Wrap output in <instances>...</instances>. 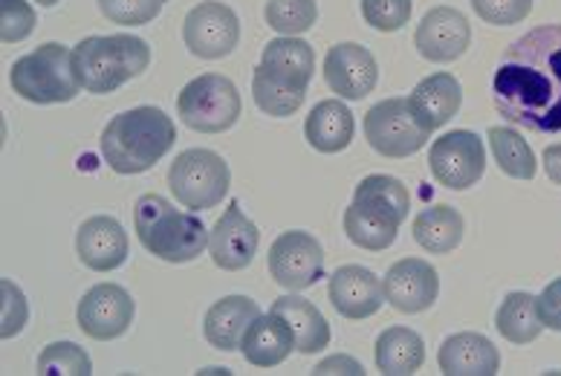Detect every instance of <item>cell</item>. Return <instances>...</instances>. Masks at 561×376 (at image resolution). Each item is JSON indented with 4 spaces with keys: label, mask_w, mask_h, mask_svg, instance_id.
Returning <instances> with one entry per match:
<instances>
[{
    "label": "cell",
    "mask_w": 561,
    "mask_h": 376,
    "mask_svg": "<svg viewBox=\"0 0 561 376\" xmlns=\"http://www.w3.org/2000/svg\"><path fill=\"white\" fill-rule=\"evenodd\" d=\"M492 104L533 134H561V24L529 30L506 47L492 76Z\"/></svg>",
    "instance_id": "obj_1"
},
{
    "label": "cell",
    "mask_w": 561,
    "mask_h": 376,
    "mask_svg": "<svg viewBox=\"0 0 561 376\" xmlns=\"http://www.w3.org/2000/svg\"><path fill=\"white\" fill-rule=\"evenodd\" d=\"M176 128L171 116L153 104L134 107L107 122L102 157L116 174H142L174 148Z\"/></svg>",
    "instance_id": "obj_2"
},
{
    "label": "cell",
    "mask_w": 561,
    "mask_h": 376,
    "mask_svg": "<svg viewBox=\"0 0 561 376\" xmlns=\"http://www.w3.org/2000/svg\"><path fill=\"white\" fill-rule=\"evenodd\" d=\"M151 65V49L137 35H90L72 49V70L88 93L105 96Z\"/></svg>",
    "instance_id": "obj_3"
},
{
    "label": "cell",
    "mask_w": 561,
    "mask_h": 376,
    "mask_svg": "<svg viewBox=\"0 0 561 376\" xmlns=\"http://www.w3.org/2000/svg\"><path fill=\"white\" fill-rule=\"evenodd\" d=\"M134 226L142 247L160 261L188 264L209 249V232L192 212H180L160 194H145L134 206Z\"/></svg>",
    "instance_id": "obj_4"
},
{
    "label": "cell",
    "mask_w": 561,
    "mask_h": 376,
    "mask_svg": "<svg viewBox=\"0 0 561 376\" xmlns=\"http://www.w3.org/2000/svg\"><path fill=\"white\" fill-rule=\"evenodd\" d=\"M9 84L18 96L33 104H65L79 93L72 70V49L58 41L41 44L30 56H21L9 70Z\"/></svg>",
    "instance_id": "obj_5"
},
{
    "label": "cell",
    "mask_w": 561,
    "mask_h": 376,
    "mask_svg": "<svg viewBox=\"0 0 561 376\" xmlns=\"http://www.w3.org/2000/svg\"><path fill=\"white\" fill-rule=\"evenodd\" d=\"M241 93L232 79L220 72L197 76L180 90L176 113L197 134H224L241 119Z\"/></svg>",
    "instance_id": "obj_6"
},
{
    "label": "cell",
    "mask_w": 561,
    "mask_h": 376,
    "mask_svg": "<svg viewBox=\"0 0 561 376\" xmlns=\"http://www.w3.org/2000/svg\"><path fill=\"white\" fill-rule=\"evenodd\" d=\"M229 166L209 148H188L171 162L169 185L180 206L188 212L215 208L229 194Z\"/></svg>",
    "instance_id": "obj_7"
},
{
    "label": "cell",
    "mask_w": 561,
    "mask_h": 376,
    "mask_svg": "<svg viewBox=\"0 0 561 376\" xmlns=\"http://www.w3.org/2000/svg\"><path fill=\"white\" fill-rule=\"evenodd\" d=\"M365 137L370 148L388 160H405L428 143L432 130L420 125L409 99H386L365 113Z\"/></svg>",
    "instance_id": "obj_8"
},
{
    "label": "cell",
    "mask_w": 561,
    "mask_h": 376,
    "mask_svg": "<svg viewBox=\"0 0 561 376\" xmlns=\"http://www.w3.org/2000/svg\"><path fill=\"white\" fill-rule=\"evenodd\" d=\"M428 166L437 183L451 192H466L486 171L483 139L474 130H449L446 137L434 139L428 148Z\"/></svg>",
    "instance_id": "obj_9"
},
{
    "label": "cell",
    "mask_w": 561,
    "mask_h": 376,
    "mask_svg": "<svg viewBox=\"0 0 561 376\" xmlns=\"http://www.w3.org/2000/svg\"><path fill=\"white\" fill-rule=\"evenodd\" d=\"M185 47L197 58H226L241 41V21L232 7L220 0H203L185 15Z\"/></svg>",
    "instance_id": "obj_10"
},
{
    "label": "cell",
    "mask_w": 561,
    "mask_h": 376,
    "mask_svg": "<svg viewBox=\"0 0 561 376\" xmlns=\"http://www.w3.org/2000/svg\"><path fill=\"white\" fill-rule=\"evenodd\" d=\"M270 275L284 289L301 293L324 278V249L307 232H284L270 247Z\"/></svg>",
    "instance_id": "obj_11"
},
{
    "label": "cell",
    "mask_w": 561,
    "mask_h": 376,
    "mask_svg": "<svg viewBox=\"0 0 561 376\" xmlns=\"http://www.w3.org/2000/svg\"><path fill=\"white\" fill-rule=\"evenodd\" d=\"M134 298L119 284H96L79 301V328L96 342H113L128 333L134 321Z\"/></svg>",
    "instance_id": "obj_12"
},
{
    "label": "cell",
    "mask_w": 561,
    "mask_h": 376,
    "mask_svg": "<svg viewBox=\"0 0 561 376\" xmlns=\"http://www.w3.org/2000/svg\"><path fill=\"white\" fill-rule=\"evenodd\" d=\"M414 44H417V53L425 61H434V65L457 61L472 44L469 18L455 7H434L420 21Z\"/></svg>",
    "instance_id": "obj_13"
},
{
    "label": "cell",
    "mask_w": 561,
    "mask_h": 376,
    "mask_svg": "<svg viewBox=\"0 0 561 376\" xmlns=\"http://www.w3.org/2000/svg\"><path fill=\"white\" fill-rule=\"evenodd\" d=\"M386 301L397 312H423L440 296V275L423 258H402L382 278Z\"/></svg>",
    "instance_id": "obj_14"
},
{
    "label": "cell",
    "mask_w": 561,
    "mask_h": 376,
    "mask_svg": "<svg viewBox=\"0 0 561 376\" xmlns=\"http://www.w3.org/2000/svg\"><path fill=\"white\" fill-rule=\"evenodd\" d=\"M324 81H328L330 93H336L339 99L359 102L377 88V58L362 44H351V41L336 44L328 49V58H324Z\"/></svg>",
    "instance_id": "obj_15"
},
{
    "label": "cell",
    "mask_w": 561,
    "mask_h": 376,
    "mask_svg": "<svg viewBox=\"0 0 561 376\" xmlns=\"http://www.w3.org/2000/svg\"><path fill=\"white\" fill-rule=\"evenodd\" d=\"M257 243H261V232L257 226L243 215V208L238 203L226 208L215 229L209 232V252L215 266L226 270V273H238L252 264V258L257 255Z\"/></svg>",
    "instance_id": "obj_16"
},
{
    "label": "cell",
    "mask_w": 561,
    "mask_h": 376,
    "mask_svg": "<svg viewBox=\"0 0 561 376\" xmlns=\"http://www.w3.org/2000/svg\"><path fill=\"white\" fill-rule=\"evenodd\" d=\"M330 305L336 307L345 319L362 321L377 316L386 305V293H382V281L365 270V266L347 264L339 266L336 273L330 275L328 284Z\"/></svg>",
    "instance_id": "obj_17"
},
{
    "label": "cell",
    "mask_w": 561,
    "mask_h": 376,
    "mask_svg": "<svg viewBox=\"0 0 561 376\" xmlns=\"http://www.w3.org/2000/svg\"><path fill=\"white\" fill-rule=\"evenodd\" d=\"M76 252L81 264L96 273H113L128 261V235L116 217H88L76 235Z\"/></svg>",
    "instance_id": "obj_18"
},
{
    "label": "cell",
    "mask_w": 561,
    "mask_h": 376,
    "mask_svg": "<svg viewBox=\"0 0 561 376\" xmlns=\"http://www.w3.org/2000/svg\"><path fill=\"white\" fill-rule=\"evenodd\" d=\"M437 365L443 376H495L501 353L481 333H455L440 344Z\"/></svg>",
    "instance_id": "obj_19"
},
{
    "label": "cell",
    "mask_w": 561,
    "mask_h": 376,
    "mask_svg": "<svg viewBox=\"0 0 561 376\" xmlns=\"http://www.w3.org/2000/svg\"><path fill=\"white\" fill-rule=\"evenodd\" d=\"M261 316V307L249 296H226L209 307L206 321H203V333L206 342L217 351H238L243 344L247 330L252 328V321Z\"/></svg>",
    "instance_id": "obj_20"
},
{
    "label": "cell",
    "mask_w": 561,
    "mask_h": 376,
    "mask_svg": "<svg viewBox=\"0 0 561 376\" xmlns=\"http://www.w3.org/2000/svg\"><path fill=\"white\" fill-rule=\"evenodd\" d=\"M409 102L417 113L420 125L434 134L446 122L455 119L460 104H463V90H460V81L451 72H434V76L423 79L417 88L411 90Z\"/></svg>",
    "instance_id": "obj_21"
},
{
    "label": "cell",
    "mask_w": 561,
    "mask_h": 376,
    "mask_svg": "<svg viewBox=\"0 0 561 376\" xmlns=\"http://www.w3.org/2000/svg\"><path fill=\"white\" fill-rule=\"evenodd\" d=\"M241 351L249 365H255V368H278L287 362L289 353L296 351V337L287 321L278 319L275 312H266L252 321V328L243 337Z\"/></svg>",
    "instance_id": "obj_22"
},
{
    "label": "cell",
    "mask_w": 561,
    "mask_h": 376,
    "mask_svg": "<svg viewBox=\"0 0 561 376\" xmlns=\"http://www.w3.org/2000/svg\"><path fill=\"white\" fill-rule=\"evenodd\" d=\"M353 130H356L353 113L339 99H324L307 113L305 137L321 153L345 151L347 145L353 143Z\"/></svg>",
    "instance_id": "obj_23"
},
{
    "label": "cell",
    "mask_w": 561,
    "mask_h": 376,
    "mask_svg": "<svg viewBox=\"0 0 561 376\" xmlns=\"http://www.w3.org/2000/svg\"><path fill=\"white\" fill-rule=\"evenodd\" d=\"M270 312H275L278 319H284L296 337V351L298 353H319L330 344V324L321 316L316 305H310L301 296H280L275 298Z\"/></svg>",
    "instance_id": "obj_24"
},
{
    "label": "cell",
    "mask_w": 561,
    "mask_h": 376,
    "mask_svg": "<svg viewBox=\"0 0 561 376\" xmlns=\"http://www.w3.org/2000/svg\"><path fill=\"white\" fill-rule=\"evenodd\" d=\"M353 203L362 208H368L370 215L382 217L388 224L400 226L409 217L411 194L409 189L391 174H370L365 176L356 192H353Z\"/></svg>",
    "instance_id": "obj_25"
},
{
    "label": "cell",
    "mask_w": 561,
    "mask_h": 376,
    "mask_svg": "<svg viewBox=\"0 0 561 376\" xmlns=\"http://www.w3.org/2000/svg\"><path fill=\"white\" fill-rule=\"evenodd\" d=\"M374 360H377L379 374L386 376L417 374L425 362L423 337L411 328H388L386 333H379Z\"/></svg>",
    "instance_id": "obj_26"
},
{
    "label": "cell",
    "mask_w": 561,
    "mask_h": 376,
    "mask_svg": "<svg viewBox=\"0 0 561 376\" xmlns=\"http://www.w3.org/2000/svg\"><path fill=\"white\" fill-rule=\"evenodd\" d=\"M261 67L273 72V76H278V79L289 81V84L307 88L310 79H313L316 53L307 41L289 38V35H278V38L270 41V44L264 47Z\"/></svg>",
    "instance_id": "obj_27"
},
{
    "label": "cell",
    "mask_w": 561,
    "mask_h": 376,
    "mask_svg": "<svg viewBox=\"0 0 561 376\" xmlns=\"http://www.w3.org/2000/svg\"><path fill=\"white\" fill-rule=\"evenodd\" d=\"M414 240L432 255H446L463 240V215L451 206H432L414 220Z\"/></svg>",
    "instance_id": "obj_28"
},
{
    "label": "cell",
    "mask_w": 561,
    "mask_h": 376,
    "mask_svg": "<svg viewBox=\"0 0 561 376\" xmlns=\"http://www.w3.org/2000/svg\"><path fill=\"white\" fill-rule=\"evenodd\" d=\"M497 333L513 344H529L536 342L538 333L545 330L541 319L536 312V296L529 293H510L504 298V305L495 312Z\"/></svg>",
    "instance_id": "obj_29"
},
{
    "label": "cell",
    "mask_w": 561,
    "mask_h": 376,
    "mask_svg": "<svg viewBox=\"0 0 561 376\" xmlns=\"http://www.w3.org/2000/svg\"><path fill=\"white\" fill-rule=\"evenodd\" d=\"M252 96H255V104L266 116L287 119V116H293L305 104L307 88L289 84V81L278 79V76H273V72L257 65L255 76H252Z\"/></svg>",
    "instance_id": "obj_30"
},
{
    "label": "cell",
    "mask_w": 561,
    "mask_h": 376,
    "mask_svg": "<svg viewBox=\"0 0 561 376\" xmlns=\"http://www.w3.org/2000/svg\"><path fill=\"white\" fill-rule=\"evenodd\" d=\"M492 157H495L497 169L515 180H533L538 169V160L527 139L515 134L513 128H490Z\"/></svg>",
    "instance_id": "obj_31"
},
{
    "label": "cell",
    "mask_w": 561,
    "mask_h": 376,
    "mask_svg": "<svg viewBox=\"0 0 561 376\" xmlns=\"http://www.w3.org/2000/svg\"><path fill=\"white\" fill-rule=\"evenodd\" d=\"M397 229L400 226L388 224V220H382V217L370 215L368 208L356 206V203H351L345 212V235L351 243H356V247L368 249V252H382V249H388L397 240Z\"/></svg>",
    "instance_id": "obj_32"
},
{
    "label": "cell",
    "mask_w": 561,
    "mask_h": 376,
    "mask_svg": "<svg viewBox=\"0 0 561 376\" xmlns=\"http://www.w3.org/2000/svg\"><path fill=\"white\" fill-rule=\"evenodd\" d=\"M264 18L278 35L296 38L316 24L319 7H316V0H270Z\"/></svg>",
    "instance_id": "obj_33"
},
{
    "label": "cell",
    "mask_w": 561,
    "mask_h": 376,
    "mask_svg": "<svg viewBox=\"0 0 561 376\" xmlns=\"http://www.w3.org/2000/svg\"><path fill=\"white\" fill-rule=\"evenodd\" d=\"M35 368H38L41 376H90L93 374V362L79 344L53 342L41 351Z\"/></svg>",
    "instance_id": "obj_34"
},
{
    "label": "cell",
    "mask_w": 561,
    "mask_h": 376,
    "mask_svg": "<svg viewBox=\"0 0 561 376\" xmlns=\"http://www.w3.org/2000/svg\"><path fill=\"white\" fill-rule=\"evenodd\" d=\"M165 0H99V12L122 26H145L160 15Z\"/></svg>",
    "instance_id": "obj_35"
},
{
    "label": "cell",
    "mask_w": 561,
    "mask_h": 376,
    "mask_svg": "<svg viewBox=\"0 0 561 376\" xmlns=\"http://www.w3.org/2000/svg\"><path fill=\"white\" fill-rule=\"evenodd\" d=\"M362 18L379 33H397L409 24L411 0H362Z\"/></svg>",
    "instance_id": "obj_36"
},
{
    "label": "cell",
    "mask_w": 561,
    "mask_h": 376,
    "mask_svg": "<svg viewBox=\"0 0 561 376\" xmlns=\"http://www.w3.org/2000/svg\"><path fill=\"white\" fill-rule=\"evenodd\" d=\"M35 33V9L26 0H0V41L18 44Z\"/></svg>",
    "instance_id": "obj_37"
},
{
    "label": "cell",
    "mask_w": 561,
    "mask_h": 376,
    "mask_svg": "<svg viewBox=\"0 0 561 376\" xmlns=\"http://www.w3.org/2000/svg\"><path fill=\"white\" fill-rule=\"evenodd\" d=\"M0 296H3V319H0V339H12L24 330L30 319V305L15 281H0Z\"/></svg>",
    "instance_id": "obj_38"
},
{
    "label": "cell",
    "mask_w": 561,
    "mask_h": 376,
    "mask_svg": "<svg viewBox=\"0 0 561 376\" xmlns=\"http://www.w3.org/2000/svg\"><path fill=\"white\" fill-rule=\"evenodd\" d=\"M472 7L486 24L513 26L533 12V0H472Z\"/></svg>",
    "instance_id": "obj_39"
},
{
    "label": "cell",
    "mask_w": 561,
    "mask_h": 376,
    "mask_svg": "<svg viewBox=\"0 0 561 376\" xmlns=\"http://www.w3.org/2000/svg\"><path fill=\"white\" fill-rule=\"evenodd\" d=\"M536 312L545 328L561 333V278L547 284L545 293L536 298Z\"/></svg>",
    "instance_id": "obj_40"
},
{
    "label": "cell",
    "mask_w": 561,
    "mask_h": 376,
    "mask_svg": "<svg viewBox=\"0 0 561 376\" xmlns=\"http://www.w3.org/2000/svg\"><path fill=\"white\" fill-rule=\"evenodd\" d=\"M316 376H328V374H347V376H362L365 368H362L359 362L351 360V356H330V360L319 362L313 371Z\"/></svg>",
    "instance_id": "obj_41"
},
{
    "label": "cell",
    "mask_w": 561,
    "mask_h": 376,
    "mask_svg": "<svg viewBox=\"0 0 561 376\" xmlns=\"http://www.w3.org/2000/svg\"><path fill=\"white\" fill-rule=\"evenodd\" d=\"M541 160H545L547 176H550V180H553L556 185H561V143L559 145H550Z\"/></svg>",
    "instance_id": "obj_42"
},
{
    "label": "cell",
    "mask_w": 561,
    "mask_h": 376,
    "mask_svg": "<svg viewBox=\"0 0 561 376\" xmlns=\"http://www.w3.org/2000/svg\"><path fill=\"white\" fill-rule=\"evenodd\" d=\"M38 3H41V7H56L58 0H38Z\"/></svg>",
    "instance_id": "obj_43"
}]
</instances>
